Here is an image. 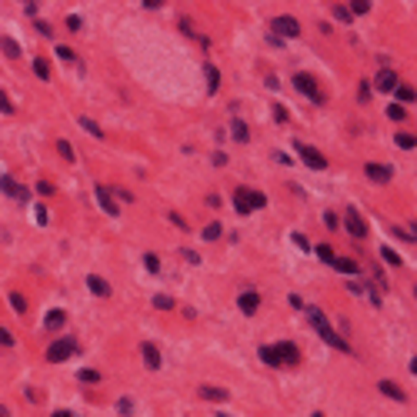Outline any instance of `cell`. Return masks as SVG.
<instances>
[{
  "label": "cell",
  "instance_id": "obj_9",
  "mask_svg": "<svg viewBox=\"0 0 417 417\" xmlns=\"http://www.w3.org/2000/svg\"><path fill=\"white\" fill-rule=\"evenodd\" d=\"M374 87L381 90V94H391V90L397 87V73H394L391 67H381V70H377V77H374Z\"/></svg>",
  "mask_w": 417,
  "mask_h": 417
},
{
  "label": "cell",
  "instance_id": "obj_4",
  "mask_svg": "<svg viewBox=\"0 0 417 417\" xmlns=\"http://www.w3.org/2000/svg\"><path fill=\"white\" fill-rule=\"evenodd\" d=\"M73 354H77V340L64 337V340H54V344L47 347V361L50 364H64V361H70Z\"/></svg>",
  "mask_w": 417,
  "mask_h": 417
},
{
  "label": "cell",
  "instance_id": "obj_21",
  "mask_svg": "<svg viewBox=\"0 0 417 417\" xmlns=\"http://www.w3.org/2000/svg\"><path fill=\"white\" fill-rule=\"evenodd\" d=\"M201 397H207V401H227V391L224 387H214V384H204Z\"/></svg>",
  "mask_w": 417,
  "mask_h": 417
},
{
  "label": "cell",
  "instance_id": "obj_27",
  "mask_svg": "<svg viewBox=\"0 0 417 417\" xmlns=\"http://www.w3.org/2000/svg\"><path fill=\"white\" fill-rule=\"evenodd\" d=\"M330 14H334L337 20H340V24H351V20H354V17H351V10H347L344 4H334V7H330Z\"/></svg>",
  "mask_w": 417,
  "mask_h": 417
},
{
  "label": "cell",
  "instance_id": "obj_13",
  "mask_svg": "<svg viewBox=\"0 0 417 417\" xmlns=\"http://www.w3.org/2000/svg\"><path fill=\"white\" fill-rule=\"evenodd\" d=\"M87 290H90V294H97V297H110V284H107L104 277H97V274H90V277H87Z\"/></svg>",
  "mask_w": 417,
  "mask_h": 417
},
{
  "label": "cell",
  "instance_id": "obj_18",
  "mask_svg": "<svg viewBox=\"0 0 417 417\" xmlns=\"http://www.w3.org/2000/svg\"><path fill=\"white\" fill-rule=\"evenodd\" d=\"M377 387H381V394H387V397H394V401H407V394H404L401 391V387H397V384H394V381H381V384H377Z\"/></svg>",
  "mask_w": 417,
  "mask_h": 417
},
{
  "label": "cell",
  "instance_id": "obj_44",
  "mask_svg": "<svg viewBox=\"0 0 417 417\" xmlns=\"http://www.w3.org/2000/svg\"><path fill=\"white\" fill-rule=\"evenodd\" d=\"M170 224H177V227H180V231H191V227H187V220H184V217H180V214H170Z\"/></svg>",
  "mask_w": 417,
  "mask_h": 417
},
{
  "label": "cell",
  "instance_id": "obj_3",
  "mask_svg": "<svg viewBox=\"0 0 417 417\" xmlns=\"http://www.w3.org/2000/svg\"><path fill=\"white\" fill-rule=\"evenodd\" d=\"M294 150H297V157H300L311 170H327V157H324L317 147L304 144V140H294Z\"/></svg>",
  "mask_w": 417,
  "mask_h": 417
},
{
  "label": "cell",
  "instance_id": "obj_5",
  "mask_svg": "<svg viewBox=\"0 0 417 417\" xmlns=\"http://www.w3.org/2000/svg\"><path fill=\"white\" fill-rule=\"evenodd\" d=\"M294 87L300 90L307 100H314V104H324V94H321V87H317V81H314L311 73H294Z\"/></svg>",
  "mask_w": 417,
  "mask_h": 417
},
{
  "label": "cell",
  "instance_id": "obj_41",
  "mask_svg": "<svg viewBox=\"0 0 417 417\" xmlns=\"http://www.w3.org/2000/svg\"><path fill=\"white\" fill-rule=\"evenodd\" d=\"M0 344H4V347H14V334H10V330H4V327H0Z\"/></svg>",
  "mask_w": 417,
  "mask_h": 417
},
{
  "label": "cell",
  "instance_id": "obj_25",
  "mask_svg": "<svg viewBox=\"0 0 417 417\" xmlns=\"http://www.w3.org/2000/svg\"><path fill=\"white\" fill-rule=\"evenodd\" d=\"M57 154H60V157H64L67 164H73V161H77V154H73V144H67V140H60V144H57Z\"/></svg>",
  "mask_w": 417,
  "mask_h": 417
},
{
  "label": "cell",
  "instance_id": "obj_46",
  "mask_svg": "<svg viewBox=\"0 0 417 417\" xmlns=\"http://www.w3.org/2000/svg\"><path fill=\"white\" fill-rule=\"evenodd\" d=\"M294 244H297V247H304V250H311V241H307L304 234H294Z\"/></svg>",
  "mask_w": 417,
  "mask_h": 417
},
{
  "label": "cell",
  "instance_id": "obj_47",
  "mask_svg": "<svg viewBox=\"0 0 417 417\" xmlns=\"http://www.w3.org/2000/svg\"><path fill=\"white\" fill-rule=\"evenodd\" d=\"M67 27H70V30H81L84 20H81V17H67Z\"/></svg>",
  "mask_w": 417,
  "mask_h": 417
},
{
  "label": "cell",
  "instance_id": "obj_19",
  "mask_svg": "<svg viewBox=\"0 0 417 417\" xmlns=\"http://www.w3.org/2000/svg\"><path fill=\"white\" fill-rule=\"evenodd\" d=\"M64 324H67V314L64 311H50L47 317H44V327H47V330H60Z\"/></svg>",
  "mask_w": 417,
  "mask_h": 417
},
{
  "label": "cell",
  "instance_id": "obj_30",
  "mask_svg": "<svg viewBox=\"0 0 417 417\" xmlns=\"http://www.w3.org/2000/svg\"><path fill=\"white\" fill-rule=\"evenodd\" d=\"M77 377H81L84 384H97V381H100V370H90V367H84V370H77Z\"/></svg>",
  "mask_w": 417,
  "mask_h": 417
},
{
  "label": "cell",
  "instance_id": "obj_48",
  "mask_svg": "<svg viewBox=\"0 0 417 417\" xmlns=\"http://www.w3.org/2000/svg\"><path fill=\"white\" fill-rule=\"evenodd\" d=\"M324 224L334 231V227H337V214H330V210H327V214H324Z\"/></svg>",
  "mask_w": 417,
  "mask_h": 417
},
{
  "label": "cell",
  "instance_id": "obj_14",
  "mask_svg": "<svg viewBox=\"0 0 417 417\" xmlns=\"http://www.w3.org/2000/svg\"><path fill=\"white\" fill-rule=\"evenodd\" d=\"M237 304H241L244 314H257V307H260V294H257V290H247V294H241Z\"/></svg>",
  "mask_w": 417,
  "mask_h": 417
},
{
  "label": "cell",
  "instance_id": "obj_45",
  "mask_svg": "<svg viewBox=\"0 0 417 417\" xmlns=\"http://www.w3.org/2000/svg\"><path fill=\"white\" fill-rule=\"evenodd\" d=\"M357 97H361V100H367V97H370V84H367V81H361V87H357Z\"/></svg>",
  "mask_w": 417,
  "mask_h": 417
},
{
  "label": "cell",
  "instance_id": "obj_2",
  "mask_svg": "<svg viewBox=\"0 0 417 417\" xmlns=\"http://www.w3.org/2000/svg\"><path fill=\"white\" fill-rule=\"evenodd\" d=\"M234 207H237V214H250V210L267 207V197L260 191H247V187H241V191L234 194Z\"/></svg>",
  "mask_w": 417,
  "mask_h": 417
},
{
  "label": "cell",
  "instance_id": "obj_29",
  "mask_svg": "<svg viewBox=\"0 0 417 417\" xmlns=\"http://www.w3.org/2000/svg\"><path fill=\"white\" fill-rule=\"evenodd\" d=\"M10 304H14V311H17V314H27V300H24V294L10 290Z\"/></svg>",
  "mask_w": 417,
  "mask_h": 417
},
{
  "label": "cell",
  "instance_id": "obj_42",
  "mask_svg": "<svg viewBox=\"0 0 417 417\" xmlns=\"http://www.w3.org/2000/svg\"><path fill=\"white\" fill-rule=\"evenodd\" d=\"M37 30H41L44 37H54V27H50L47 20H37Z\"/></svg>",
  "mask_w": 417,
  "mask_h": 417
},
{
  "label": "cell",
  "instance_id": "obj_39",
  "mask_svg": "<svg viewBox=\"0 0 417 417\" xmlns=\"http://www.w3.org/2000/svg\"><path fill=\"white\" fill-rule=\"evenodd\" d=\"M57 57H60V60H77V54H73L70 47H64V44L57 47Z\"/></svg>",
  "mask_w": 417,
  "mask_h": 417
},
{
  "label": "cell",
  "instance_id": "obj_33",
  "mask_svg": "<svg viewBox=\"0 0 417 417\" xmlns=\"http://www.w3.org/2000/svg\"><path fill=\"white\" fill-rule=\"evenodd\" d=\"M347 10H351V17H354V14H367V10H370V4H367V0H354V4H351Z\"/></svg>",
  "mask_w": 417,
  "mask_h": 417
},
{
  "label": "cell",
  "instance_id": "obj_26",
  "mask_svg": "<svg viewBox=\"0 0 417 417\" xmlns=\"http://www.w3.org/2000/svg\"><path fill=\"white\" fill-rule=\"evenodd\" d=\"M154 307H157V311H174V297H167V294H154Z\"/></svg>",
  "mask_w": 417,
  "mask_h": 417
},
{
  "label": "cell",
  "instance_id": "obj_15",
  "mask_svg": "<svg viewBox=\"0 0 417 417\" xmlns=\"http://www.w3.org/2000/svg\"><path fill=\"white\" fill-rule=\"evenodd\" d=\"M4 191H7L10 197H17L20 204H27V201H30V191H27V187H20V184H14L10 177H4Z\"/></svg>",
  "mask_w": 417,
  "mask_h": 417
},
{
  "label": "cell",
  "instance_id": "obj_36",
  "mask_svg": "<svg viewBox=\"0 0 417 417\" xmlns=\"http://www.w3.org/2000/svg\"><path fill=\"white\" fill-rule=\"evenodd\" d=\"M260 361H264L267 367H277V361H274V351H271V347H267V344L260 347Z\"/></svg>",
  "mask_w": 417,
  "mask_h": 417
},
{
  "label": "cell",
  "instance_id": "obj_1",
  "mask_svg": "<svg viewBox=\"0 0 417 417\" xmlns=\"http://www.w3.org/2000/svg\"><path fill=\"white\" fill-rule=\"evenodd\" d=\"M300 311H304V317H307V321H311V327L317 330V334H321V340H324V344L337 347V351H344V354L351 351V340H347V337H340V334H337L334 327H330V321H327V317H324V311H321V307H314V304H304V307H300Z\"/></svg>",
  "mask_w": 417,
  "mask_h": 417
},
{
  "label": "cell",
  "instance_id": "obj_20",
  "mask_svg": "<svg viewBox=\"0 0 417 417\" xmlns=\"http://www.w3.org/2000/svg\"><path fill=\"white\" fill-rule=\"evenodd\" d=\"M204 70H207V94H217V87H220V70H217L214 64H204Z\"/></svg>",
  "mask_w": 417,
  "mask_h": 417
},
{
  "label": "cell",
  "instance_id": "obj_49",
  "mask_svg": "<svg viewBox=\"0 0 417 417\" xmlns=\"http://www.w3.org/2000/svg\"><path fill=\"white\" fill-rule=\"evenodd\" d=\"M274 117H277V124H284L287 121V110H284V107H274Z\"/></svg>",
  "mask_w": 417,
  "mask_h": 417
},
{
  "label": "cell",
  "instance_id": "obj_6",
  "mask_svg": "<svg viewBox=\"0 0 417 417\" xmlns=\"http://www.w3.org/2000/svg\"><path fill=\"white\" fill-rule=\"evenodd\" d=\"M274 33H277V41H281V37H290V41H294V37H300V24H297L294 17H287V14H281V17H274Z\"/></svg>",
  "mask_w": 417,
  "mask_h": 417
},
{
  "label": "cell",
  "instance_id": "obj_51",
  "mask_svg": "<svg viewBox=\"0 0 417 417\" xmlns=\"http://www.w3.org/2000/svg\"><path fill=\"white\" fill-rule=\"evenodd\" d=\"M144 7H147V10H161L164 4H161V0H144Z\"/></svg>",
  "mask_w": 417,
  "mask_h": 417
},
{
  "label": "cell",
  "instance_id": "obj_38",
  "mask_svg": "<svg viewBox=\"0 0 417 417\" xmlns=\"http://www.w3.org/2000/svg\"><path fill=\"white\" fill-rule=\"evenodd\" d=\"M387 113H391V121H404V117H407L401 104H391V107H387Z\"/></svg>",
  "mask_w": 417,
  "mask_h": 417
},
{
  "label": "cell",
  "instance_id": "obj_17",
  "mask_svg": "<svg viewBox=\"0 0 417 417\" xmlns=\"http://www.w3.org/2000/svg\"><path fill=\"white\" fill-rule=\"evenodd\" d=\"M97 201H100V207H104L110 217H117V204L110 201V191H107V187H100V184H97Z\"/></svg>",
  "mask_w": 417,
  "mask_h": 417
},
{
  "label": "cell",
  "instance_id": "obj_28",
  "mask_svg": "<svg viewBox=\"0 0 417 417\" xmlns=\"http://www.w3.org/2000/svg\"><path fill=\"white\" fill-rule=\"evenodd\" d=\"M77 124H81V127H84V130H87V134H94V137H104V130L97 127V124H94V121H90V117H77Z\"/></svg>",
  "mask_w": 417,
  "mask_h": 417
},
{
  "label": "cell",
  "instance_id": "obj_12",
  "mask_svg": "<svg viewBox=\"0 0 417 417\" xmlns=\"http://www.w3.org/2000/svg\"><path fill=\"white\" fill-rule=\"evenodd\" d=\"M330 267H334L337 274H354V277L361 274V264H357V260H351V257H334V260H330Z\"/></svg>",
  "mask_w": 417,
  "mask_h": 417
},
{
  "label": "cell",
  "instance_id": "obj_31",
  "mask_svg": "<svg viewBox=\"0 0 417 417\" xmlns=\"http://www.w3.org/2000/svg\"><path fill=\"white\" fill-rule=\"evenodd\" d=\"M381 257H384L387 264H394V267H401V257H397V250H391V247H381Z\"/></svg>",
  "mask_w": 417,
  "mask_h": 417
},
{
  "label": "cell",
  "instance_id": "obj_7",
  "mask_svg": "<svg viewBox=\"0 0 417 417\" xmlns=\"http://www.w3.org/2000/svg\"><path fill=\"white\" fill-rule=\"evenodd\" d=\"M271 351H274V361L277 364H297L300 361V351H297V344H290V340H277Z\"/></svg>",
  "mask_w": 417,
  "mask_h": 417
},
{
  "label": "cell",
  "instance_id": "obj_35",
  "mask_svg": "<svg viewBox=\"0 0 417 417\" xmlns=\"http://www.w3.org/2000/svg\"><path fill=\"white\" fill-rule=\"evenodd\" d=\"M317 257H321L324 264H330V260H334V250H330L327 244H317Z\"/></svg>",
  "mask_w": 417,
  "mask_h": 417
},
{
  "label": "cell",
  "instance_id": "obj_8",
  "mask_svg": "<svg viewBox=\"0 0 417 417\" xmlns=\"http://www.w3.org/2000/svg\"><path fill=\"white\" fill-rule=\"evenodd\" d=\"M344 227L351 231V237H364V234H367V220H364V217L357 214L354 207L344 210Z\"/></svg>",
  "mask_w": 417,
  "mask_h": 417
},
{
  "label": "cell",
  "instance_id": "obj_16",
  "mask_svg": "<svg viewBox=\"0 0 417 417\" xmlns=\"http://www.w3.org/2000/svg\"><path fill=\"white\" fill-rule=\"evenodd\" d=\"M231 134H234L237 144H247V140H250V127L241 121V117H234V121H231Z\"/></svg>",
  "mask_w": 417,
  "mask_h": 417
},
{
  "label": "cell",
  "instance_id": "obj_10",
  "mask_svg": "<svg viewBox=\"0 0 417 417\" xmlns=\"http://www.w3.org/2000/svg\"><path fill=\"white\" fill-rule=\"evenodd\" d=\"M364 174H367L370 180H374V184H387L394 170L387 167V164H364Z\"/></svg>",
  "mask_w": 417,
  "mask_h": 417
},
{
  "label": "cell",
  "instance_id": "obj_11",
  "mask_svg": "<svg viewBox=\"0 0 417 417\" xmlns=\"http://www.w3.org/2000/svg\"><path fill=\"white\" fill-rule=\"evenodd\" d=\"M140 357L147 361V367H150V370L161 367V351H157V344H150V340H144V344H140Z\"/></svg>",
  "mask_w": 417,
  "mask_h": 417
},
{
  "label": "cell",
  "instance_id": "obj_32",
  "mask_svg": "<svg viewBox=\"0 0 417 417\" xmlns=\"http://www.w3.org/2000/svg\"><path fill=\"white\" fill-rule=\"evenodd\" d=\"M144 267H147L150 274H157V271H161V260H157V254H144Z\"/></svg>",
  "mask_w": 417,
  "mask_h": 417
},
{
  "label": "cell",
  "instance_id": "obj_24",
  "mask_svg": "<svg viewBox=\"0 0 417 417\" xmlns=\"http://www.w3.org/2000/svg\"><path fill=\"white\" fill-rule=\"evenodd\" d=\"M394 97H397V100H401V104H414V87H394Z\"/></svg>",
  "mask_w": 417,
  "mask_h": 417
},
{
  "label": "cell",
  "instance_id": "obj_52",
  "mask_svg": "<svg viewBox=\"0 0 417 417\" xmlns=\"http://www.w3.org/2000/svg\"><path fill=\"white\" fill-rule=\"evenodd\" d=\"M54 417H70V410H54Z\"/></svg>",
  "mask_w": 417,
  "mask_h": 417
},
{
  "label": "cell",
  "instance_id": "obj_43",
  "mask_svg": "<svg viewBox=\"0 0 417 417\" xmlns=\"http://www.w3.org/2000/svg\"><path fill=\"white\" fill-rule=\"evenodd\" d=\"M117 410H121V414L127 417V414H130V410H134V407H130V401H127V397H121V401H117Z\"/></svg>",
  "mask_w": 417,
  "mask_h": 417
},
{
  "label": "cell",
  "instance_id": "obj_23",
  "mask_svg": "<svg viewBox=\"0 0 417 417\" xmlns=\"http://www.w3.org/2000/svg\"><path fill=\"white\" fill-rule=\"evenodd\" d=\"M33 73H37L41 81H50V64L44 60V57H37V60H33Z\"/></svg>",
  "mask_w": 417,
  "mask_h": 417
},
{
  "label": "cell",
  "instance_id": "obj_40",
  "mask_svg": "<svg viewBox=\"0 0 417 417\" xmlns=\"http://www.w3.org/2000/svg\"><path fill=\"white\" fill-rule=\"evenodd\" d=\"M0 110H4V113H14V104H10V97L4 94V90H0Z\"/></svg>",
  "mask_w": 417,
  "mask_h": 417
},
{
  "label": "cell",
  "instance_id": "obj_50",
  "mask_svg": "<svg viewBox=\"0 0 417 417\" xmlns=\"http://www.w3.org/2000/svg\"><path fill=\"white\" fill-rule=\"evenodd\" d=\"M37 194H54V187H50L47 180H41V184H37Z\"/></svg>",
  "mask_w": 417,
  "mask_h": 417
},
{
  "label": "cell",
  "instance_id": "obj_22",
  "mask_svg": "<svg viewBox=\"0 0 417 417\" xmlns=\"http://www.w3.org/2000/svg\"><path fill=\"white\" fill-rule=\"evenodd\" d=\"M394 144L401 147V150H414V144H417V137H414V134H404V130H401V134L394 137Z\"/></svg>",
  "mask_w": 417,
  "mask_h": 417
},
{
  "label": "cell",
  "instance_id": "obj_37",
  "mask_svg": "<svg viewBox=\"0 0 417 417\" xmlns=\"http://www.w3.org/2000/svg\"><path fill=\"white\" fill-rule=\"evenodd\" d=\"M4 54H7V57H20V47H17L10 37H4Z\"/></svg>",
  "mask_w": 417,
  "mask_h": 417
},
{
  "label": "cell",
  "instance_id": "obj_34",
  "mask_svg": "<svg viewBox=\"0 0 417 417\" xmlns=\"http://www.w3.org/2000/svg\"><path fill=\"white\" fill-rule=\"evenodd\" d=\"M220 237V224H207L204 227V241H217Z\"/></svg>",
  "mask_w": 417,
  "mask_h": 417
}]
</instances>
